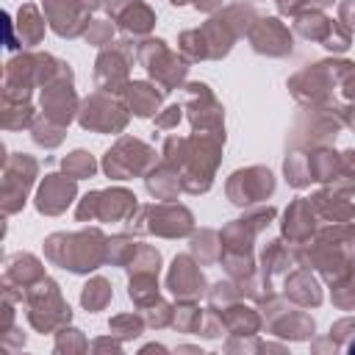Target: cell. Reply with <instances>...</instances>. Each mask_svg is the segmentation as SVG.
<instances>
[{
	"label": "cell",
	"mask_w": 355,
	"mask_h": 355,
	"mask_svg": "<svg viewBox=\"0 0 355 355\" xmlns=\"http://www.w3.org/2000/svg\"><path fill=\"white\" fill-rule=\"evenodd\" d=\"M55 178L58 175H53V180H47L44 189H42V194H39V208L42 211H50V214L61 211L69 202L72 191H75V186L69 180H55Z\"/></svg>",
	"instance_id": "cell-3"
},
{
	"label": "cell",
	"mask_w": 355,
	"mask_h": 355,
	"mask_svg": "<svg viewBox=\"0 0 355 355\" xmlns=\"http://www.w3.org/2000/svg\"><path fill=\"white\" fill-rule=\"evenodd\" d=\"M316 3H322V6H327V3H333V0H316Z\"/></svg>",
	"instance_id": "cell-9"
},
{
	"label": "cell",
	"mask_w": 355,
	"mask_h": 355,
	"mask_svg": "<svg viewBox=\"0 0 355 355\" xmlns=\"http://www.w3.org/2000/svg\"><path fill=\"white\" fill-rule=\"evenodd\" d=\"M166 111H169V114L158 119V125H161V128H169V125H175V122L180 119V108H178V105H172V108H166Z\"/></svg>",
	"instance_id": "cell-6"
},
{
	"label": "cell",
	"mask_w": 355,
	"mask_h": 355,
	"mask_svg": "<svg viewBox=\"0 0 355 355\" xmlns=\"http://www.w3.org/2000/svg\"><path fill=\"white\" fill-rule=\"evenodd\" d=\"M128 89H130V105H133V111H136L139 116H150V114L158 108L161 94H158L155 89H150L147 83H133V86H128Z\"/></svg>",
	"instance_id": "cell-4"
},
{
	"label": "cell",
	"mask_w": 355,
	"mask_h": 355,
	"mask_svg": "<svg viewBox=\"0 0 355 355\" xmlns=\"http://www.w3.org/2000/svg\"><path fill=\"white\" fill-rule=\"evenodd\" d=\"M277 6H280V11H286V14H294V11L300 8V0H277Z\"/></svg>",
	"instance_id": "cell-7"
},
{
	"label": "cell",
	"mask_w": 355,
	"mask_h": 355,
	"mask_svg": "<svg viewBox=\"0 0 355 355\" xmlns=\"http://www.w3.org/2000/svg\"><path fill=\"white\" fill-rule=\"evenodd\" d=\"M233 183H241V191H230L233 202L244 205V202H252L258 197H266L272 191V175L266 169H250V172H236L233 175Z\"/></svg>",
	"instance_id": "cell-1"
},
{
	"label": "cell",
	"mask_w": 355,
	"mask_h": 355,
	"mask_svg": "<svg viewBox=\"0 0 355 355\" xmlns=\"http://www.w3.org/2000/svg\"><path fill=\"white\" fill-rule=\"evenodd\" d=\"M69 164H75L78 175H92V169H94V164H92V158H89L86 153H75Z\"/></svg>",
	"instance_id": "cell-5"
},
{
	"label": "cell",
	"mask_w": 355,
	"mask_h": 355,
	"mask_svg": "<svg viewBox=\"0 0 355 355\" xmlns=\"http://www.w3.org/2000/svg\"><path fill=\"white\" fill-rule=\"evenodd\" d=\"M172 3H175V6H180V3H186V0H172Z\"/></svg>",
	"instance_id": "cell-10"
},
{
	"label": "cell",
	"mask_w": 355,
	"mask_h": 355,
	"mask_svg": "<svg viewBox=\"0 0 355 355\" xmlns=\"http://www.w3.org/2000/svg\"><path fill=\"white\" fill-rule=\"evenodd\" d=\"M252 42H255V50L272 53V55H280V53L291 50V36L280 28L277 19H263L258 33H252Z\"/></svg>",
	"instance_id": "cell-2"
},
{
	"label": "cell",
	"mask_w": 355,
	"mask_h": 355,
	"mask_svg": "<svg viewBox=\"0 0 355 355\" xmlns=\"http://www.w3.org/2000/svg\"><path fill=\"white\" fill-rule=\"evenodd\" d=\"M216 0H197V6H202V8H211Z\"/></svg>",
	"instance_id": "cell-8"
}]
</instances>
